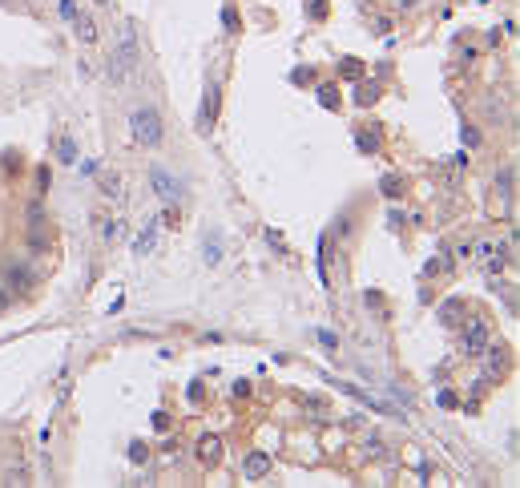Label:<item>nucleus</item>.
Wrapping results in <instances>:
<instances>
[{"instance_id":"obj_23","label":"nucleus","mask_w":520,"mask_h":488,"mask_svg":"<svg viewBox=\"0 0 520 488\" xmlns=\"http://www.w3.org/2000/svg\"><path fill=\"white\" fill-rule=\"evenodd\" d=\"M307 8H310V17H323V12H327V0H310Z\"/></svg>"},{"instance_id":"obj_21","label":"nucleus","mask_w":520,"mask_h":488,"mask_svg":"<svg viewBox=\"0 0 520 488\" xmlns=\"http://www.w3.org/2000/svg\"><path fill=\"white\" fill-rule=\"evenodd\" d=\"M129 460H133V464H142V460H145V444H129Z\"/></svg>"},{"instance_id":"obj_4","label":"nucleus","mask_w":520,"mask_h":488,"mask_svg":"<svg viewBox=\"0 0 520 488\" xmlns=\"http://www.w3.org/2000/svg\"><path fill=\"white\" fill-rule=\"evenodd\" d=\"M484 347H488V323L472 319V323L464 327V355H480Z\"/></svg>"},{"instance_id":"obj_15","label":"nucleus","mask_w":520,"mask_h":488,"mask_svg":"<svg viewBox=\"0 0 520 488\" xmlns=\"http://www.w3.org/2000/svg\"><path fill=\"white\" fill-rule=\"evenodd\" d=\"M319 101H323L327 109H339V89H335V85H323V89H319Z\"/></svg>"},{"instance_id":"obj_6","label":"nucleus","mask_w":520,"mask_h":488,"mask_svg":"<svg viewBox=\"0 0 520 488\" xmlns=\"http://www.w3.org/2000/svg\"><path fill=\"white\" fill-rule=\"evenodd\" d=\"M214 117H218V85H206V101H202V114H198V129L210 134Z\"/></svg>"},{"instance_id":"obj_16","label":"nucleus","mask_w":520,"mask_h":488,"mask_svg":"<svg viewBox=\"0 0 520 488\" xmlns=\"http://www.w3.org/2000/svg\"><path fill=\"white\" fill-rule=\"evenodd\" d=\"M375 97H379V85H359V105H375Z\"/></svg>"},{"instance_id":"obj_10","label":"nucleus","mask_w":520,"mask_h":488,"mask_svg":"<svg viewBox=\"0 0 520 488\" xmlns=\"http://www.w3.org/2000/svg\"><path fill=\"white\" fill-rule=\"evenodd\" d=\"M154 242H158V218H154V222L145 226V234L138 238V255H149V251H154Z\"/></svg>"},{"instance_id":"obj_5","label":"nucleus","mask_w":520,"mask_h":488,"mask_svg":"<svg viewBox=\"0 0 520 488\" xmlns=\"http://www.w3.org/2000/svg\"><path fill=\"white\" fill-rule=\"evenodd\" d=\"M484 379H500L508 372V347H484Z\"/></svg>"},{"instance_id":"obj_8","label":"nucleus","mask_w":520,"mask_h":488,"mask_svg":"<svg viewBox=\"0 0 520 488\" xmlns=\"http://www.w3.org/2000/svg\"><path fill=\"white\" fill-rule=\"evenodd\" d=\"M242 472H246V480H262V476L270 472V456H266V452H250Z\"/></svg>"},{"instance_id":"obj_3","label":"nucleus","mask_w":520,"mask_h":488,"mask_svg":"<svg viewBox=\"0 0 520 488\" xmlns=\"http://www.w3.org/2000/svg\"><path fill=\"white\" fill-rule=\"evenodd\" d=\"M149 182H154V190H158L166 202H178V198H182V190H186L178 178H174V174H166L162 165H154V170H149Z\"/></svg>"},{"instance_id":"obj_22","label":"nucleus","mask_w":520,"mask_h":488,"mask_svg":"<svg viewBox=\"0 0 520 488\" xmlns=\"http://www.w3.org/2000/svg\"><path fill=\"white\" fill-rule=\"evenodd\" d=\"M218 258H222V251H218V242H214V238H210V242H206V262H210V266H214Z\"/></svg>"},{"instance_id":"obj_17","label":"nucleus","mask_w":520,"mask_h":488,"mask_svg":"<svg viewBox=\"0 0 520 488\" xmlns=\"http://www.w3.org/2000/svg\"><path fill=\"white\" fill-rule=\"evenodd\" d=\"M222 24H226V33H238V12L230 8V4L222 8Z\"/></svg>"},{"instance_id":"obj_11","label":"nucleus","mask_w":520,"mask_h":488,"mask_svg":"<svg viewBox=\"0 0 520 488\" xmlns=\"http://www.w3.org/2000/svg\"><path fill=\"white\" fill-rule=\"evenodd\" d=\"M319 282L331 287V275H327V234L319 238Z\"/></svg>"},{"instance_id":"obj_18","label":"nucleus","mask_w":520,"mask_h":488,"mask_svg":"<svg viewBox=\"0 0 520 488\" xmlns=\"http://www.w3.org/2000/svg\"><path fill=\"white\" fill-rule=\"evenodd\" d=\"M57 12H61L65 21H77V4H73V0H57Z\"/></svg>"},{"instance_id":"obj_14","label":"nucleus","mask_w":520,"mask_h":488,"mask_svg":"<svg viewBox=\"0 0 520 488\" xmlns=\"http://www.w3.org/2000/svg\"><path fill=\"white\" fill-rule=\"evenodd\" d=\"M339 73H343V77H363V65H359V57H343V61H339Z\"/></svg>"},{"instance_id":"obj_7","label":"nucleus","mask_w":520,"mask_h":488,"mask_svg":"<svg viewBox=\"0 0 520 488\" xmlns=\"http://www.w3.org/2000/svg\"><path fill=\"white\" fill-rule=\"evenodd\" d=\"M198 460L206 468H214L222 460V440H218V436H202V440H198Z\"/></svg>"},{"instance_id":"obj_13","label":"nucleus","mask_w":520,"mask_h":488,"mask_svg":"<svg viewBox=\"0 0 520 488\" xmlns=\"http://www.w3.org/2000/svg\"><path fill=\"white\" fill-rule=\"evenodd\" d=\"M57 154H61V162H65V165L77 162V145H73V138H61V141H57Z\"/></svg>"},{"instance_id":"obj_12","label":"nucleus","mask_w":520,"mask_h":488,"mask_svg":"<svg viewBox=\"0 0 520 488\" xmlns=\"http://www.w3.org/2000/svg\"><path fill=\"white\" fill-rule=\"evenodd\" d=\"M73 24H77V37H81L85 45H93V41H97V24L93 21H81V17H77Z\"/></svg>"},{"instance_id":"obj_2","label":"nucleus","mask_w":520,"mask_h":488,"mask_svg":"<svg viewBox=\"0 0 520 488\" xmlns=\"http://www.w3.org/2000/svg\"><path fill=\"white\" fill-rule=\"evenodd\" d=\"M133 57H138V37H133V28L125 24V28H121V41H118V57H113V77L133 69Z\"/></svg>"},{"instance_id":"obj_25","label":"nucleus","mask_w":520,"mask_h":488,"mask_svg":"<svg viewBox=\"0 0 520 488\" xmlns=\"http://www.w3.org/2000/svg\"><path fill=\"white\" fill-rule=\"evenodd\" d=\"M97 4H109V0H97Z\"/></svg>"},{"instance_id":"obj_24","label":"nucleus","mask_w":520,"mask_h":488,"mask_svg":"<svg viewBox=\"0 0 520 488\" xmlns=\"http://www.w3.org/2000/svg\"><path fill=\"white\" fill-rule=\"evenodd\" d=\"M234 395H238V399H246V395H250V383H246V379H238V388H234Z\"/></svg>"},{"instance_id":"obj_1","label":"nucleus","mask_w":520,"mask_h":488,"mask_svg":"<svg viewBox=\"0 0 520 488\" xmlns=\"http://www.w3.org/2000/svg\"><path fill=\"white\" fill-rule=\"evenodd\" d=\"M129 129H133V141H138V145H149V150L162 145V138H166L158 109H133V114H129Z\"/></svg>"},{"instance_id":"obj_19","label":"nucleus","mask_w":520,"mask_h":488,"mask_svg":"<svg viewBox=\"0 0 520 488\" xmlns=\"http://www.w3.org/2000/svg\"><path fill=\"white\" fill-rule=\"evenodd\" d=\"M383 194H387V198H400V194H403V182H400V178H387V182H383Z\"/></svg>"},{"instance_id":"obj_20","label":"nucleus","mask_w":520,"mask_h":488,"mask_svg":"<svg viewBox=\"0 0 520 488\" xmlns=\"http://www.w3.org/2000/svg\"><path fill=\"white\" fill-rule=\"evenodd\" d=\"M359 150H363V154H375V150H379V141L371 138V134H359Z\"/></svg>"},{"instance_id":"obj_9","label":"nucleus","mask_w":520,"mask_h":488,"mask_svg":"<svg viewBox=\"0 0 520 488\" xmlns=\"http://www.w3.org/2000/svg\"><path fill=\"white\" fill-rule=\"evenodd\" d=\"M460 315H464V302H460V299H452V302L440 307V323H444V327H460V323H464Z\"/></svg>"}]
</instances>
